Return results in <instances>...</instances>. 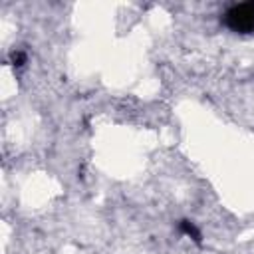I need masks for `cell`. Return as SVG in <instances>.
<instances>
[{
    "label": "cell",
    "mask_w": 254,
    "mask_h": 254,
    "mask_svg": "<svg viewBox=\"0 0 254 254\" xmlns=\"http://www.w3.org/2000/svg\"><path fill=\"white\" fill-rule=\"evenodd\" d=\"M181 228H183V232H187L189 236H192L194 240H200V232L194 228V224H190L189 220H183L181 222Z\"/></svg>",
    "instance_id": "7a4b0ae2"
},
{
    "label": "cell",
    "mask_w": 254,
    "mask_h": 254,
    "mask_svg": "<svg viewBox=\"0 0 254 254\" xmlns=\"http://www.w3.org/2000/svg\"><path fill=\"white\" fill-rule=\"evenodd\" d=\"M226 24L234 32H254V2L238 4L228 10L226 14Z\"/></svg>",
    "instance_id": "6da1fadb"
}]
</instances>
